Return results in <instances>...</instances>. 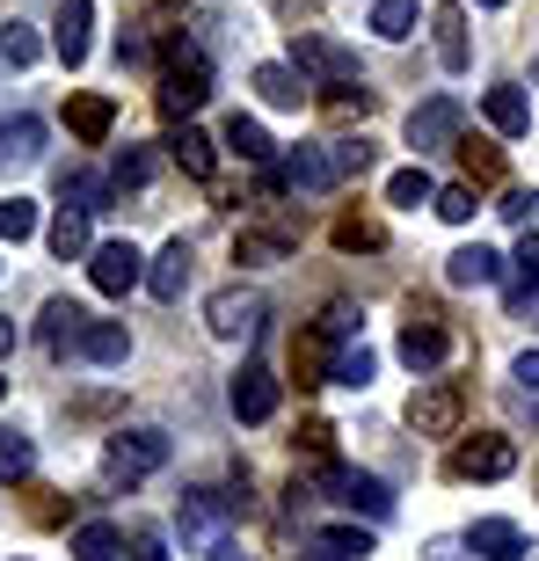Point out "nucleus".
<instances>
[{"mask_svg": "<svg viewBox=\"0 0 539 561\" xmlns=\"http://www.w3.org/2000/svg\"><path fill=\"white\" fill-rule=\"evenodd\" d=\"M81 357H88V365H125V357H131V335H125V321H88V335H81Z\"/></svg>", "mask_w": 539, "mask_h": 561, "instance_id": "nucleus-26", "label": "nucleus"}, {"mask_svg": "<svg viewBox=\"0 0 539 561\" xmlns=\"http://www.w3.org/2000/svg\"><path fill=\"white\" fill-rule=\"evenodd\" d=\"M452 357V329L437 321V313H409V329H401V365L409 373H437Z\"/></svg>", "mask_w": 539, "mask_h": 561, "instance_id": "nucleus-12", "label": "nucleus"}, {"mask_svg": "<svg viewBox=\"0 0 539 561\" xmlns=\"http://www.w3.org/2000/svg\"><path fill=\"white\" fill-rule=\"evenodd\" d=\"M146 183H153V153H146V146H125V153L110 161V190H117V197H139Z\"/></svg>", "mask_w": 539, "mask_h": 561, "instance_id": "nucleus-32", "label": "nucleus"}, {"mask_svg": "<svg viewBox=\"0 0 539 561\" xmlns=\"http://www.w3.org/2000/svg\"><path fill=\"white\" fill-rule=\"evenodd\" d=\"M183 285H190V241H168V249L153 255V271H146V291H153L161 307H175Z\"/></svg>", "mask_w": 539, "mask_h": 561, "instance_id": "nucleus-20", "label": "nucleus"}, {"mask_svg": "<svg viewBox=\"0 0 539 561\" xmlns=\"http://www.w3.org/2000/svg\"><path fill=\"white\" fill-rule=\"evenodd\" d=\"M263 291L255 285H219L205 299V329L219 335V343H249V335H263Z\"/></svg>", "mask_w": 539, "mask_h": 561, "instance_id": "nucleus-7", "label": "nucleus"}, {"mask_svg": "<svg viewBox=\"0 0 539 561\" xmlns=\"http://www.w3.org/2000/svg\"><path fill=\"white\" fill-rule=\"evenodd\" d=\"M168 153H175V168H183V175H197V183H205V175H211V161H219V146H211L197 125H183V131H175V139H168Z\"/></svg>", "mask_w": 539, "mask_h": 561, "instance_id": "nucleus-29", "label": "nucleus"}, {"mask_svg": "<svg viewBox=\"0 0 539 561\" xmlns=\"http://www.w3.org/2000/svg\"><path fill=\"white\" fill-rule=\"evenodd\" d=\"M299 489H321L329 503H343V511H365V518H394V489L379 474H365V467H343V459H329L313 481H299Z\"/></svg>", "mask_w": 539, "mask_h": 561, "instance_id": "nucleus-3", "label": "nucleus"}, {"mask_svg": "<svg viewBox=\"0 0 539 561\" xmlns=\"http://www.w3.org/2000/svg\"><path fill=\"white\" fill-rule=\"evenodd\" d=\"M329 103L343 110V117H372V110H379V95H372L365 81H351V88H329Z\"/></svg>", "mask_w": 539, "mask_h": 561, "instance_id": "nucleus-44", "label": "nucleus"}, {"mask_svg": "<svg viewBox=\"0 0 539 561\" xmlns=\"http://www.w3.org/2000/svg\"><path fill=\"white\" fill-rule=\"evenodd\" d=\"M110 125H117V103H110V95H73V103H66V131L81 146H103Z\"/></svg>", "mask_w": 539, "mask_h": 561, "instance_id": "nucleus-19", "label": "nucleus"}, {"mask_svg": "<svg viewBox=\"0 0 539 561\" xmlns=\"http://www.w3.org/2000/svg\"><path fill=\"white\" fill-rule=\"evenodd\" d=\"M81 335H88L81 299H51V307H44V343H51V351H81Z\"/></svg>", "mask_w": 539, "mask_h": 561, "instance_id": "nucleus-24", "label": "nucleus"}, {"mask_svg": "<svg viewBox=\"0 0 539 561\" xmlns=\"http://www.w3.org/2000/svg\"><path fill=\"white\" fill-rule=\"evenodd\" d=\"M474 8H511V0H474Z\"/></svg>", "mask_w": 539, "mask_h": 561, "instance_id": "nucleus-53", "label": "nucleus"}, {"mask_svg": "<svg viewBox=\"0 0 539 561\" xmlns=\"http://www.w3.org/2000/svg\"><path fill=\"white\" fill-rule=\"evenodd\" d=\"M372 373H379V357L365 343H351V351L335 357V387H372Z\"/></svg>", "mask_w": 539, "mask_h": 561, "instance_id": "nucleus-43", "label": "nucleus"}, {"mask_svg": "<svg viewBox=\"0 0 539 561\" xmlns=\"http://www.w3.org/2000/svg\"><path fill=\"white\" fill-rule=\"evenodd\" d=\"M161 8H183V0H161Z\"/></svg>", "mask_w": 539, "mask_h": 561, "instance_id": "nucleus-54", "label": "nucleus"}, {"mask_svg": "<svg viewBox=\"0 0 539 561\" xmlns=\"http://www.w3.org/2000/svg\"><path fill=\"white\" fill-rule=\"evenodd\" d=\"M496 277H503V255L481 249V241H474V249H452V255H445V285H459V291L496 285Z\"/></svg>", "mask_w": 539, "mask_h": 561, "instance_id": "nucleus-21", "label": "nucleus"}, {"mask_svg": "<svg viewBox=\"0 0 539 561\" xmlns=\"http://www.w3.org/2000/svg\"><path fill=\"white\" fill-rule=\"evenodd\" d=\"M481 117H489L503 139H525V131H532V103H525V88H511V81L481 95Z\"/></svg>", "mask_w": 539, "mask_h": 561, "instance_id": "nucleus-18", "label": "nucleus"}, {"mask_svg": "<svg viewBox=\"0 0 539 561\" xmlns=\"http://www.w3.org/2000/svg\"><path fill=\"white\" fill-rule=\"evenodd\" d=\"M467 423V387L459 379H423L409 394V431L415 437H459Z\"/></svg>", "mask_w": 539, "mask_h": 561, "instance_id": "nucleus-5", "label": "nucleus"}, {"mask_svg": "<svg viewBox=\"0 0 539 561\" xmlns=\"http://www.w3.org/2000/svg\"><path fill=\"white\" fill-rule=\"evenodd\" d=\"M103 197H110L103 175H88V168H59V205L66 211H103Z\"/></svg>", "mask_w": 539, "mask_h": 561, "instance_id": "nucleus-30", "label": "nucleus"}, {"mask_svg": "<svg viewBox=\"0 0 539 561\" xmlns=\"http://www.w3.org/2000/svg\"><path fill=\"white\" fill-rule=\"evenodd\" d=\"M88 285L103 291V299H125L131 285H146V255L131 241H103V249L88 255Z\"/></svg>", "mask_w": 539, "mask_h": 561, "instance_id": "nucleus-10", "label": "nucleus"}, {"mask_svg": "<svg viewBox=\"0 0 539 561\" xmlns=\"http://www.w3.org/2000/svg\"><path fill=\"white\" fill-rule=\"evenodd\" d=\"M51 255H59V263H73V255H95V241H88V211H66V205H59V219H51Z\"/></svg>", "mask_w": 539, "mask_h": 561, "instance_id": "nucleus-33", "label": "nucleus"}, {"mask_svg": "<svg viewBox=\"0 0 539 561\" xmlns=\"http://www.w3.org/2000/svg\"><path fill=\"white\" fill-rule=\"evenodd\" d=\"M415 15H423L415 0H372V30H379V37H387V44L415 37Z\"/></svg>", "mask_w": 539, "mask_h": 561, "instance_id": "nucleus-36", "label": "nucleus"}, {"mask_svg": "<svg viewBox=\"0 0 539 561\" xmlns=\"http://www.w3.org/2000/svg\"><path fill=\"white\" fill-rule=\"evenodd\" d=\"M511 263H518V285H511V307H532V299H539V233H525Z\"/></svg>", "mask_w": 539, "mask_h": 561, "instance_id": "nucleus-38", "label": "nucleus"}, {"mask_svg": "<svg viewBox=\"0 0 539 561\" xmlns=\"http://www.w3.org/2000/svg\"><path fill=\"white\" fill-rule=\"evenodd\" d=\"M431 30H437V66H445V73H467V66H474V44H467V8H459V0L431 8Z\"/></svg>", "mask_w": 539, "mask_h": 561, "instance_id": "nucleus-16", "label": "nucleus"}, {"mask_svg": "<svg viewBox=\"0 0 539 561\" xmlns=\"http://www.w3.org/2000/svg\"><path fill=\"white\" fill-rule=\"evenodd\" d=\"M227 409H233V423H270V416H277V373L241 365L233 387H227Z\"/></svg>", "mask_w": 539, "mask_h": 561, "instance_id": "nucleus-14", "label": "nucleus"}, {"mask_svg": "<svg viewBox=\"0 0 539 561\" xmlns=\"http://www.w3.org/2000/svg\"><path fill=\"white\" fill-rule=\"evenodd\" d=\"M270 175H277V190H307V197H329V190L343 183V168H335V146H291V153L270 168Z\"/></svg>", "mask_w": 539, "mask_h": 561, "instance_id": "nucleus-9", "label": "nucleus"}, {"mask_svg": "<svg viewBox=\"0 0 539 561\" xmlns=\"http://www.w3.org/2000/svg\"><path fill=\"white\" fill-rule=\"evenodd\" d=\"M227 511H241V496H219V489H190L175 525H183V547H197L205 561H241V540H233Z\"/></svg>", "mask_w": 539, "mask_h": 561, "instance_id": "nucleus-2", "label": "nucleus"}, {"mask_svg": "<svg viewBox=\"0 0 539 561\" xmlns=\"http://www.w3.org/2000/svg\"><path fill=\"white\" fill-rule=\"evenodd\" d=\"M459 161H467V175H474V183H503V153L489 139H459Z\"/></svg>", "mask_w": 539, "mask_h": 561, "instance_id": "nucleus-40", "label": "nucleus"}, {"mask_svg": "<svg viewBox=\"0 0 539 561\" xmlns=\"http://www.w3.org/2000/svg\"><path fill=\"white\" fill-rule=\"evenodd\" d=\"M88 44H95V8H88V0H66L59 22H51V51H59V66H81Z\"/></svg>", "mask_w": 539, "mask_h": 561, "instance_id": "nucleus-17", "label": "nucleus"}, {"mask_svg": "<svg viewBox=\"0 0 539 561\" xmlns=\"http://www.w3.org/2000/svg\"><path fill=\"white\" fill-rule=\"evenodd\" d=\"M459 125H467V110H459V95H431V103H415V110H409V146H415V153L459 146Z\"/></svg>", "mask_w": 539, "mask_h": 561, "instance_id": "nucleus-11", "label": "nucleus"}, {"mask_svg": "<svg viewBox=\"0 0 539 561\" xmlns=\"http://www.w3.org/2000/svg\"><path fill=\"white\" fill-rule=\"evenodd\" d=\"M168 453H175V445H168V431H153V423H131V431H117L103 445V474L110 481H146V474H161L168 467Z\"/></svg>", "mask_w": 539, "mask_h": 561, "instance_id": "nucleus-4", "label": "nucleus"}, {"mask_svg": "<svg viewBox=\"0 0 539 561\" xmlns=\"http://www.w3.org/2000/svg\"><path fill=\"white\" fill-rule=\"evenodd\" d=\"M227 153H241V161L270 168V153H277V146H270V131L255 125V117H241V110H233V117H227Z\"/></svg>", "mask_w": 539, "mask_h": 561, "instance_id": "nucleus-31", "label": "nucleus"}, {"mask_svg": "<svg viewBox=\"0 0 539 561\" xmlns=\"http://www.w3.org/2000/svg\"><path fill=\"white\" fill-rule=\"evenodd\" d=\"M249 88L263 95L270 110H307V81H299L291 66H277V59H270V66H255V73H249Z\"/></svg>", "mask_w": 539, "mask_h": 561, "instance_id": "nucleus-22", "label": "nucleus"}, {"mask_svg": "<svg viewBox=\"0 0 539 561\" xmlns=\"http://www.w3.org/2000/svg\"><path fill=\"white\" fill-rule=\"evenodd\" d=\"M503 219H518V227H525V219H532V211H539V190H511V197H503Z\"/></svg>", "mask_w": 539, "mask_h": 561, "instance_id": "nucleus-48", "label": "nucleus"}, {"mask_svg": "<svg viewBox=\"0 0 539 561\" xmlns=\"http://www.w3.org/2000/svg\"><path fill=\"white\" fill-rule=\"evenodd\" d=\"M299 445H307L313 459H335V431H329V423H307V431H299Z\"/></svg>", "mask_w": 539, "mask_h": 561, "instance_id": "nucleus-49", "label": "nucleus"}, {"mask_svg": "<svg viewBox=\"0 0 539 561\" xmlns=\"http://www.w3.org/2000/svg\"><path fill=\"white\" fill-rule=\"evenodd\" d=\"M161 51H168V66H161V88H153V103H161V117H197V110L211 103V66H205V51L190 37H161Z\"/></svg>", "mask_w": 539, "mask_h": 561, "instance_id": "nucleus-1", "label": "nucleus"}, {"mask_svg": "<svg viewBox=\"0 0 539 561\" xmlns=\"http://www.w3.org/2000/svg\"><path fill=\"white\" fill-rule=\"evenodd\" d=\"M518 467V445L503 431H474V437H459L452 445V459H445V474L452 481H503Z\"/></svg>", "mask_w": 539, "mask_h": 561, "instance_id": "nucleus-8", "label": "nucleus"}, {"mask_svg": "<svg viewBox=\"0 0 539 561\" xmlns=\"http://www.w3.org/2000/svg\"><path fill=\"white\" fill-rule=\"evenodd\" d=\"M387 205H401V211L437 205V183L423 175V168H394V175H387Z\"/></svg>", "mask_w": 539, "mask_h": 561, "instance_id": "nucleus-34", "label": "nucleus"}, {"mask_svg": "<svg viewBox=\"0 0 539 561\" xmlns=\"http://www.w3.org/2000/svg\"><path fill=\"white\" fill-rule=\"evenodd\" d=\"M357 321H365V313H357V307H343V299H335V307L321 313V329H329L335 343H343V351H351V329H357Z\"/></svg>", "mask_w": 539, "mask_h": 561, "instance_id": "nucleus-45", "label": "nucleus"}, {"mask_svg": "<svg viewBox=\"0 0 539 561\" xmlns=\"http://www.w3.org/2000/svg\"><path fill=\"white\" fill-rule=\"evenodd\" d=\"M37 161H44V117H30V110L0 117V175H22Z\"/></svg>", "mask_w": 539, "mask_h": 561, "instance_id": "nucleus-15", "label": "nucleus"}, {"mask_svg": "<svg viewBox=\"0 0 539 561\" xmlns=\"http://www.w3.org/2000/svg\"><path fill=\"white\" fill-rule=\"evenodd\" d=\"M125 554V533L117 525H81L73 533V561H117Z\"/></svg>", "mask_w": 539, "mask_h": 561, "instance_id": "nucleus-37", "label": "nucleus"}, {"mask_svg": "<svg viewBox=\"0 0 539 561\" xmlns=\"http://www.w3.org/2000/svg\"><path fill=\"white\" fill-rule=\"evenodd\" d=\"M291 73H313L321 88L365 81V73H357V51H351V44H335V37H321V30H291Z\"/></svg>", "mask_w": 539, "mask_h": 561, "instance_id": "nucleus-6", "label": "nucleus"}, {"mask_svg": "<svg viewBox=\"0 0 539 561\" xmlns=\"http://www.w3.org/2000/svg\"><path fill=\"white\" fill-rule=\"evenodd\" d=\"M459 547L467 540H431V561H459Z\"/></svg>", "mask_w": 539, "mask_h": 561, "instance_id": "nucleus-51", "label": "nucleus"}, {"mask_svg": "<svg viewBox=\"0 0 539 561\" xmlns=\"http://www.w3.org/2000/svg\"><path fill=\"white\" fill-rule=\"evenodd\" d=\"M313 554L321 561H365L372 554V533H365V525H321V533H313Z\"/></svg>", "mask_w": 539, "mask_h": 561, "instance_id": "nucleus-27", "label": "nucleus"}, {"mask_svg": "<svg viewBox=\"0 0 539 561\" xmlns=\"http://www.w3.org/2000/svg\"><path fill=\"white\" fill-rule=\"evenodd\" d=\"M511 379H518L525 394H539V351H518V357H511Z\"/></svg>", "mask_w": 539, "mask_h": 561, "instance_id": "nucleus-50", "label": "nucleus"}, {"mask_svg": "<svg viewBox=\"0 0 539 561\" xmlns=\"http://www.w3.org/2000/svg\"><path fill=\"white\" fill-rule=\"evenodd\" d=\"M291 255V233L277 227H241L233 233V263H285Z\"/></svg>", "mask_w": 539, "mask_h": 561, "instance_id": "nucleus-28", "label": "nucleus"}, {"mask_svg": "<svg viewBox=\"0 0 539 561\" xmlns=\"http://www.w3.org/2000/svg\"><path fill=\"white\" fill-rule=\"evenodd\" d=\"M37 233V205L30 197H0V241H30Z\"/></svg>", "mask_w": 539, "mask_h": 561, "instance_id": "nucleus-42", "label": "nucleus"}, {"mask_svg": "<svg viewBox=\"0 0 539 561\" xmlns=\"http://www.w3.org/2000/svg\"><path fill=\"white\" fill-rule=\"evenodd\" d=\"M131 561H168V540L153 525H131Z\"/></svg>", "mask_w": 539, "mask_h": 561, "instance_id": "nucleus-47", "label": "nucleus"}, {"mask_svg": "<svg viewBox=\"0 0 539 561\" xmlns=\"http://www.w3.org/2000/svg\"><path fill=\"white\" fill-rule=\"evenodd\" d=\"M467 547H474L481 561H525V533L511 518H481L474 533H467Z\"/></svg>", "mask_w": 539, "mask_h": 561, "instance_id": "nucleus-23", "label": "nucleus"}, {"mask_svg": "<svg viewBox=\"0 0 539 561\" xmlns=\"http://www.w3.org/2000/svg\"><path fill=\"white\" fill-rule=\"evenodd\" d=\"M474 183H445L437 190V219H445V227H467V219H474Z\"/></svg>", "mask_w": 539, "mask_h": 561, "instance_id": "nucleus-41", "label": "nucleus"}, {"mask_svg": "<svg viewBox=\"0 0 539 561\" xmlns=\"http://www.w3.org/2000/svg\"><path fill=\"white\" fill-rule=\"evenodd\" d=\"M8 343H15V329H8V313H0V357H8Z\"/></svg>", "mask_w": 539, "mask_h": 561, "instance_id": "nucleus-52", "label": "nucleus"}, {"mask_svg": "<svg viewBox=\"0 0 539 561\" xmlns=\"http://www.w3.org/2000/svg\"><path fill=\"white\" fill-rule=\"evenodd\" d=\"M0 394H8V379H0Z\"/></svg>", "mask_w": 539, "mask_h": 561, "instance_id": "nucleus-55", "label": "nucleus"}, {"mask_svg": "<svg viewBox=\"0 0 539 561\" xmlns=\"http://www.w3.org/2000/svg\"><path fill=\"white\" fill-rule=\"evenodd\" d=\"M335 168H343V175H365V168H372V146L365 139H335Z\"/></svg>", "mask_w": 539, "mask_h": 561, "instance_id": "nucleus-46", "label": "nucleus"}, {"mask_svg": "<svg viewBox=\"0 0 539 561\" xmlns=\"http://www.w3.org/2000/svg\"><path fill=\"white\" fill-rule=\"evenodd\" d=\"M335 357H343V343L313 321V329H299V343H291V379H299V387H335Z\"/></svg>", "mask_w": 539, "mask_h": 561, "instance_id": "nucleus-13", "label": "nucleus"}, {"mask_svg": "<svg viewBox=\"0 0 539 561\" xmlns=\"http://www.w3.org/2000/svg\"><path fill=\"white\" fill-rule=\"evenodd\" d=\"M329 241L343 255H379V249H387V227H379V219H365V211H343V219L329 227Z\"/></svg>", "mask_w": 539, "mask_h": 561, "instance_id": "nucleus-25", "label": "nucleus"}, {"mask_svg": "<svg viewBox=\"0 0 539 561\" xmlns=\"http://www.w3.org/2000/svg\"><path fill=\"white\" fill-rule=\"evenodd\" d=\"M30 467H37V445L22 431H0V481H30Z\"/></svg>", "mask_w": 539, "mask_h": 561, "instance_id": "nucleus-39", "label": "nucleus"}, {"mask_svg": "<svg viewBox=\"0 0 539 561\" xmlns=\"http://www.w3.org/2000/svg\"><path fill=\"white\" fill-rule=\"evenodd\" d=\"M37 59H44V37L30 30V22H8V30H0V66L22 73V66H37Z\"/></svg>", "mask_w": 539, "mask_h": 561, "instance_id": "nucleus-35", "label": "nucleus"}]
</instances>
